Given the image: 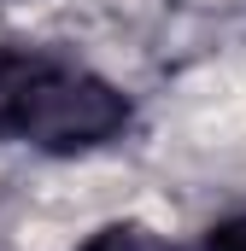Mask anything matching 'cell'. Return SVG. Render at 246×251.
<instances>
[{
    "label": "cell",
    "mask_w": 246,
    "mask_h": 251,
    "mask_svg": "<svg viewBox=\"0 0 246 251\" xmlns=\"http://www.w3.org/2000/svg\"><path fill=\"white\" fill-rule=\"evenodd\" d=\"M135 128V105L112 76L59 47H0V146L47 158H88Z\"/></svg>",
    "instance_id": "1"
},
{
    "label": "cell",
    "mask_w": 246,
    "mask_h": 251,
    "mask_svg": "<svg viewBox=\"0 0 246 251\" xmlns=\"http://www.w3.org/2000/svg\"><path fill=\"white\" fill-rule=\"evenodd\" d=\"M199 251H246V204L229 210V216H217V222L199 234Z\"/></svg>",
    "instance_id": "3"
},
{
    "label": "cell",
    "mask_w": 246,
    "mask_h": 251,
    "mask_svg": "<svg viewBox=\"0 0 246 251\" xmlns=\"http://www.w3.org/2000/svg\"><path fill=\"white\" fill-rule=\"evenodd\" d=\"M70 251H176L158 228H147V222H129V216H118V222H100L94 234H82Z\"/></svg>",
    "instance_id": "2"
}]
</instances>
